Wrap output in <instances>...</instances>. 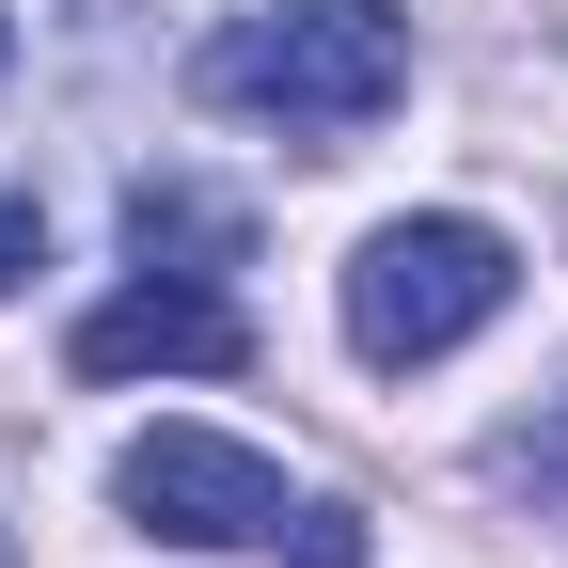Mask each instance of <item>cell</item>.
Returning <instances> with one entry per match:
<instances>
[{
	"mask_svg": "<svg viewBox=\"0 0 568 568\" xmlns=\"http://www.w3.org/2000/svg\"><path fill=\"white\" fill-rule=\"evenodd\" d=\"M205 111H253L284 142H364L395 95H410V17L395 0H284V17H222L205 32Z\"/></svg>",
	"mask_w": 568,
	"mask_h": 568,
	"instance_id": "obj_1",
	"label": "cell"
},
{
	"mask_svg": "<svg viewBox=\"0 0 568 568\" xmlns=\"http://www.w3.org/2000/svg\"><path fill=\"white\" fill-rule=\"evenodd\" d=\"M506 284H521V253L489 222H458V205L379 222L364 253H347V347H364L379 379H410V364H443V347H474L489 316H506Z\"/></svg>",
	"mask_w": 568,
	"mask_h": 568,
	"instance_id": "obj_2",
	"label": "cell"
},
{
	"mask_svg": "<svg viewBox=\"0 0 568 568\" xmlns=\"http://www.w3.org/2000/svg\"><path fill=\"white\" fill-rule=\"evenodd\" d=\"M111 506L174 552H237V537H284V474L253 443H222V426H142L111 458Z\"/></svg>",
	"mask_w": 568,
	"mask_h": 568,
	"instance_id": "obj_3",
	"label": "cell"
},
{
	"mask_svg": "<svg viewBox=\"0 0 568 568\" xmlns=\"http://www.w3.org/2000/svg\"><path fill=\"white\" fill-rule=\"evenodd\" d=\"M63 364H80V379H237V364H253V316L222 301V284L142 268L126 301H95L80 332H63Z\"/></svg>",
	"mask_w": 568,
	"mask_h": 568,
	"instance_id": "obj_4",
	"label": "cell"
},
{
	"mask_svg": "<svg viewBox=\"0 0 568 568\" xmlns=\"http://www.w3.org/2000/svg\"><path fill=\"white\" fill-rule=\"evenodd\" d=\"M126 253L174 268V284H222V268L253 253V222H237L222 190H190V174H142V190H126Z\"/></svg>",
	"mask_w": 568,
	"mask_h": 568,
	"instance_id": "obj_5",
	"label": "cell"
},
{
	"mask_svg": "<svg viewBox=\"0 0 568 568\" xmlns=\"http://www.w3.org/2000/svg\"><path fill=\"white\" fill-rule=\"evenodd\" d=\"M268 568H364V521H347V506H301V537H284Z\"/></svg>",
	"mask_w": 568,
	"mask_h": 568,
	"instance_id": "obj_6",
	"label": "cell"
},
{
	"mask_svg": "<svg viewBox=\"0 0 568 568\" xmlns=\"http://www.w3.org/2000/svg\"><path fill=\"white\" fill-rule=\"evenodd\" d=\"M489 474H506V489H568V410H552V426H521V443L489 458Z\"/></svg>",
	"mask_w": 568,
	"mask_h": 568,
	"instance_id": "obj_7",
	"label": "cell"
},
{
	"mask_svg": "<svg viewBox=\"0 0 568 568\" xmlns=\"http://www.w3.org/2000/svg\"><path fill=\"white\" fill-rule=\"evenodd\" d=\"M32 253H48V222H32V205H0V284H17Z\"/></svg>",
	"mask_w": 568,
	"mask_h": 568,
	"instance_id": "obj_8",
	"label": "cell"
}]
</instances>
